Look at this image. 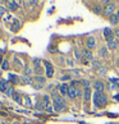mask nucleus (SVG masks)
<instances>
[{
  "label": "nucleus",
  "mask_w": 119,
  "mask_h": 124,
  "mask_svg": "<svg viewBox=\"0 0 119 124\" xmlns=\"http://www.w3.org/2000/svg\"><path fill=\"white\" fill-rule=\"evenodd\" d=\"M22 82L26 83V85H31L32 83V79H31L30 77H23V78H22Z\"/></svg>",
  "instance_id": "aec40b11"
},
{
  "label": "nucleus",
  "mask_w": 119,
  "mask_h": 124,
  "mask_svg": "<svg viewBox=\"0 0 119 124\" xmlns=\"http://www.w3.org/2000/svg\"><path fill=\"white\" fill-rule=\"evenodd\" d=\"M105 73H106V68H101V69H100V72H99V74L103 76V74H105Z\"/></svg>",
  "instance_id": "bb28decb"
},
{
  "label": "nucleus",
  "mask_w": 119,
  "mask_h": 124,
  "mask_svg": "<svg viewBox=\"0 0 119 124\" xmlns=\"http://www.w3.org/2000/svg\"><path fill=\"white\" fill-rule=\"evenodd\" d=\"M8 7L10 10H17L18 8V3L17 1H8Z\"/></svg>",
  "instance_id": "2eb2a0df"
},
{
  "label": "nucleus",
  "mask_w": 119,
  "mask_h": 124,
  "mask_svg": "<svg viewBox=\"0 0 119 124\" xmlns=\"http://www.w3.org/2000/svg\"><path fill=\"white\" fill-rule=\"evenodd\" d=\"M92 10H94L95 14H99L100 16V14H103V13H104V7H101L100 4H95Z\"/></svg>",
  "instance_id": "9b49d317"
},
{
  "label": "nucleus",
  "mask_w": 119,
  "mask_h": 124,
  "mask_svg": "<svg viewBox=\"0 0 119 124\" xmlns=\"http://www.w3.org/2000/svg\"><path fill=\"white\" fill-rule=\"evenodd\" d=\"M114 35H115V37L119 40V28H115V31H114Z\"/></svg>",
  "instance_id": "c85d7f7f"
},
{
  "label": "nucleus",
  "mask_w": 119,
  "mask_h": 124,
  "mask_svg": "<svg viewBox=\"0 0 119 124\" xmlns=\"http://www.w3.org/2000/svg\"><path fill=\"white\" fill-rule=\"evenodd\" d=\"M103 35H104V37H105V40H106L108 42L115 40V37H114V36H115V35H114V31H111L110 28H105L103 31Z\"/></svg>",
  "instance_id": "20e7f679"
},
{
  "label": "nucleus",
  "mask_w": 119,
  "mask_h": 124,
  "mask_svg": "<svg viewBox=\"0 0 119 124\" xmlns=\"http://www.w3.org/2000/svg\"><path fill=\"white\" fill-rule=\"evenodd\" d=\"M115 9H117V5L114 3H110V4H108L106 7H104V17H108V18H110L113 16V13L115 12Z\"/></svg>",
  "instance_id": "7ed1b4c3"
},
{
  "label": "nucleus",
  "mask_w": 119,
  "mask_h": 124,
  "mask_svg": "<svg viewBox=\"0 0 119 124\" xmlns=\"http://www.w3.org/2000/svg\"><path fill=\"white\" fill-rule=\"evenodd\" d=\"M92 100L96 108H104L106 105V96H105V93H100L95 91V93L92 95Z\"/></svg>",
  "instance_id": "f03ea898"
},
{
  "label": "nucleus",
  "mask_w": 119,
  "mask_h": 124,
  "mask_svg": "<svg viewBox=\"0 0 119 124\" xmlns=\"http://www.w3.org/2000/svg\"><path fill=\"white\" fill-rule=\"evenodd\" d=\"M68 96H69L71 99H73V100L77 97V88H76V87H72V86L69 87V91H68Z\"/></svg>",
  "instance_id": "ddd939ff"
},
{
  "label": "nucleus",
  "mask_w": 119,
  "mask_h": 124,
  "mask_svg": "<svg viewBox=\"0 0 119 124\" xmlns=\"http://www.w3.org/2000/svg\"><path fill=\"white\" fill-rule=\"evenodd\" d=\"M8 68H9V63H8V60H3V63H1V69L7 70Z\"/></svg>",
  "instance_id": "412c9836"
},
{
  "label": "nucleus",
  "mask_w": 119,
  "mask_h": 124,
  "mask_svg": "<svg viewBox=\"0 0 119 124\" xmlns=\"http://www.w3.org/2000/svg\"><path fill=\"white\" fill-rule=\"evenodd\" d=\"M110 83H113V85H115V87H119V78H110Z\"/></svg>",
  "instance_id": "a211bd4d"
},
{
  "label": "nucleus",
  "mask_w": 119,
  "mask_h": 124,
  "mask_svg": "<svg viewBox=\"0 0 119 124\" xmlns=\"http://www.w3.org/2000/svg\"><path fill=\"white\" fill-rule=\"evenodd\" d=\"M5 93H7L8 96H12V95H13V87H8V90L5 91Z\"/></svg>",
  "instance_id": "5701e85b"
},
{
  "label": "nucleus",
  "mask_w": 119,
  "mask_h": 124,
  "mask_svg": "<svg viewBox=\"0 0 119 124\" xmlns=\"http://www.w3.org/2000/svg\"><path fill=\"white\" fill-rule=\"evenodd\" d=\"M35 79L37 81V82H40L41 85H44V83H45V81H46V79H45L44 77H35Z\"/></svg>",
  "instance_id": "4be33fe9"
},
{
  "label": "nucleus",
  "mask_w": 119,
  "mask_h": 124,
  "mask_svg": "<svg viewBox=\"0 0 119 124\" xmlns=\"http://www.w3.org/2000/svg\"><path fill=\"white\" fill-rule=\"evenodd\" d=\"M118 45H119V41H118V39H115V40L110 41V42H108L106 47H109L110 50H115V49L118 47Z\"/></svg>",
  "instance_id": "f8f14e48"
},
{
  "label": "nucleus",
  "mask_w": 119,
  "mask_h": 124,
  "mask_svg": "<svg viewBox=\"0 0 119 124\" xmlns=\"http://www.w3.org/2000/svg\"><path fill=\"white\" fill-rule=\"evenodd\" d=\"M0 62H1V56H0ZM1 63H3V62H1Z\"/></svg>",
  "instance_id": "72a5a7b5"
},
{
  "label": "nucleus",
  "mask_w": 119,
  "mask_h": 124,
  "mask_svg": "<svg viewBox=\"0 0 119 124\" xmlns=\"http://www.w3.org/2000/svg\"><path fill=\"white\" fill-rule=\"evenodd\" d=\"M4 13H5V9H4L3 7H0V18L3 17V14H4Z\"/></svg>",
  "instance_id": "c756f323"
},
{
  "label": "nucleus",
  "mask_w": 119,
  "mask_h": 124,
  "mask_svg": "<svg viewBox=\"0 0 119 124\" xmlns=\"http://www.w3.org/2000/svg\"><path fill=\"white\" fill-rule=\"evenodd\" d=\"M109 22H110L111 24H118V23H119V16L113 14L110 18H109Z\"/></svg>",
  "instance_id": "4468645a"
},
{
  "label": "nucleus",
  "mask_w": 119,
  "mask_h": 124,
  "mask_svg": "<svg viewBox=\"0 0 119 124\" xmlns=\"http://www.w3.org/2000/svg\"><path fill=\"white\" fill-rule=\"evenodd\" d=\"M94 88L96 92H100V93H104V90H105V85L101 81H95L94 83Z\"/></svg>",
  "instance_id": "39448f33"
},
{
  "label": "nucleus",
  "mask_w": 119,
  "mask_h": 124,
  "mask_svg": "<svg viewBox=\"0 0 119 124\" xmlns=\"http://www.w3.org/2000/svg\"><path fill=\"white\" fill-rule=\"evenodd\" d=\"M106 55H108V49L103 46L101 49H100V56L101 58H106Z\"/></svg>",
  "instance_id": "f3484780"
},
{
  "label": "nucleus",
  "mask_w": 119,
  "mask_h": 124,
  "mask_svg": "<svg viewBox=\"0 0 119 124\" xmlns=\"http://www.w3.org/2000/svg\"><path fill=\"white\" fill-rule=\"evenodd\" d=\"M53 109L55 110L58 113H62L64 111V109H65V105H64V99L58 93H53Z\"/></svg>",
  "instance_id": "f257e3e1"
},
{
  "label": "nucleus",
  "mask_w": 119,
  "mask_h": 124,
  "mask_svg": "<svg viewBox=\"0 0 119 124\" xmlns=\"http://www.w3.org/2000/svg\"><path fill=\"white\" fill-rule=\"evenodd\" d=\"M8 90V85L5 81H0V91H3V92H5Z\"/></svg>",
  "instance_id": "dca6fc26"
},
{
  "label": "nucleus",
  "mask_w": 119,
  "mask_h": 124,
  "mask_svg": "<svg viewBox=\"0 0 119 124\" xmlns=\"http://www.w3.org/2000/svg\"><path fill=\"white\" fill-rule=\"evenodd\" d=\"M68 91H69V87H68V85H65V83H63L60 87H59V92H60L62 96L68 95Z\"/></svg>",
  "instance_id": "9d476101"
},
{
  "label": "nucleus",
  "mask_w": 119,
  "mask_h": 124,
  "mask_svg": "<svg viewBox=\"0 0 119 124\" xmlns=\"http://www.w3.org/2000/svg\"><path fill=\"white\" fill-rule=\"evenodd\" d=\"M82 85H83V87H85V88H87V87H88V85H90V82H88V81H82Z\"/></svg>",
  "instance_id": "cd10ccee"
},
{
  "label": "nucleus",
  "mask_w": 119,
  "mask_h": 124,
  "mask_svg": "<svg viewBox=\"0 0 119 124\" xmlns=\"http://www.w3.org/2000/svg\"><path fill=\"white\" fill-rule=\"evenodd\" d=\"M60 79L64 82V81H68V79H71V76H68V74H65V76H63L62 78H60Z\"/></svg>",
  "instance_id": "a878e982"
},
{
  "label": "nucleus",
  "mask_w": 119,
  "mask_h": 124,
  "mask_svg": "<svg viewBox=\"0 0 119 124\" xmlns=\"http://www.w3.org/2000/svg\"><path fill=\"white\" fill-rule=\"evenodd\" d=\"M31 73V69H26V74H30Z\"/></svg>",
  "instance_id": "2f4dec72"
},
{
  "label": "nucleus",
  "mask_w": 119,
  "mask_h": 124,
  "mask_svg": "<svg viewBox=\"0 0 119 124\" xmlns=\"http://www.w3.org/2000/svg\"><path fill=\"white\" fill-rule=\"evenodd\" d=\"M92 67L95 68V69H101V63L100 62H92Z\"/></svg>",
  "instance_id": "6ab92c4d"
},
{
  "label": "nucleus",
  "mask_w": 119,
  "mask_h": 124,
  "mask_svg": "<svg viewBox=\"0 0 119 124\" xmlns=\"http://www.w3.org/2000/svg\"><path fill=\"white\" fill-rule=\"evenodd\" d=\"M91 95H92V91H91L90 87H87V88H83V100L86 101V102H87V101H90Z\"/></svg>",
  "instance_id": "6e6552de"
},
{
  "label": "nucleus",
  "mask_w": 119,
  "mask_h": 124,
  "mask_svg": "<svg viewBox=\"0 0 119 124\" xmlns=\"http://www.w3.org/2000/svg\"><path fill=\"white\" fill-rule=\"evenodd\" d=\"M74 54H76V59H77V60H81V54H79L78 50H76Z\"/></svg>",
  "instance_id": "393cba45"
},
{
  "label": "nucleus",
  "mask_w": 119,
  "mask_h": 124,
  "mask_svg": "<svg viewBox=\"0 0 119 124\" xmlns=\"http://www.w3.org/2000/svg\"><path fill=\"white\" fill-rule=\"evenodd\" d=\"M86 46H87V50H92L96 47V40L95 37H92V36H90V37L87 39V41H86Z\"/></svg>",
  "instance_id": "423d86ee"
},
{
  "label": "nucleus",
  "mask_w": 119,
  "mask_h": 124,
  "mask_svg": "<svg viewBox=\"0 0 119 124\" xmlns=\"http://www.w3.org/2000/svg\"><path fill=\"white\" fill-rule=\"evenodd\" d=\"M117 16H119V9H118V12H117Z\"/></svg>",
  "instance_id": "473e14b6"
},
{
  "label": "nucleus",
  "mask_w": 119,
  "mask_h": 124,
  "mask_svg": "<svg viewBox=\"0 0 119 124\" xmlns=\"http://www.w3.org/2000/svg\"><path fill=\"white\" fill-rule=\"evenodd\" d=\"M44 64H45V67H46V76H48L49 78H51V77L54 76L53 65H51V64H50L49 62H44Z\"/></svg>",
  "instance_id": "0eeeda50"
},
{
  "label": "nucleus",
  "mask_w": 119,
  "mask_h": 124,
  "mask_svg": "<svg viewBox=\"0 0 119 124\" xmlns=\"http://www.w3.org/2000/svg\"><path fill=\"white\" fill-rule=\"evenodd\" d=\"M114 100L117 101V102H119V95H114V97H113Z\"/></svg>",
  "instance_id": "7c9ffc66"
},
{
  "label": "nucleus",
  "mask_w": 119,
  "mask_h": 124,
  "mask_svg": "<svg viewBox=\"0 0 119 124\" xmlns=\"http://www.w3.org/2000/svg\"><path fill=\"white\" fill-rule=\"evenodd\" d=\"M82 58H85V60H92L94 55L90 50H83V51H82Z\"/></svg>",
  "instance_id": "1a4fd4ad"
},
{
  "label": "nucleus",
  "mask_w": 119,
  "mask_h": 124,
  "mask_svg": "<svg viewBox=\"0 0 119 124\" xmlns=\"http://www.w3.org/2000/svg\"><path fill=\"white\" fill-rule=\"evenodd\" d=\"M17 76H14V74H10V81L13 82V83H17V82H18V79H17Z\"/></svg>",
  "instance_id": "b1692460"
}]
</instances>
